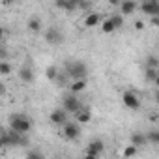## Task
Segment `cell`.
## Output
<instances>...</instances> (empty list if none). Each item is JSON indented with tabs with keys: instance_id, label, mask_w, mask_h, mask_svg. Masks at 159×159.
<instances>
[{
	"instance_id": "6da1fadb",
	"label": "cell",
	"mask_w": 159,
	"mask_h": 159,
	"mask_svg": "<svg viewBox=\"0 0 159 159\" xmlns=\"http://www.w3.org/2000/svg\"><path fill=\"white\" fill-rule=\"evenodd\" d=\"M32 129V120L30 116L23 114V112H15L10 116V131L17 133V135H26Z\"/></svg>"
},
{
	"instance_id": "7a4b0ae2",
	"label": "cell",
	"mask_w": 159,
	"mask_h": 159,
	"mask_svg": "<svg viewBox=\"0 0 159 159\" xmlns=\"http://www.w3.org/2000/svg\"><path fill=\"white\" fill-rule=\"evenodd\" d=\"M88 75V66L84 62H79V60H71L66 62V77L71 79V81H83Z\"/></svg>"
},
{
	"instance_id": "3957f363",
	"label": "cell",
	"mask_w": 159,
	"mask_h": 159,
	"mask_svg": "<svg viewBox=\"0 0 159 159\" xmlns=\"http://www.w3.org/2000/svg\"><path fill=\"white\" fill-rule=\"evenodd\" d=\"M0 140L4 142V148H13V146H28L26 135H17L13 131H0Z\"/></svg>"
},
{
	"instance_id": "277c9868",
	"label": "cell",
	"mask_w": 159,
	"mask_h": 159,
	"mask_svg": "<svg viewBox=\"0 0 159 159\" xmlns=\"http://www.w3.org/2000/svg\"><path fill=\"white\" fill-rule=\"evenodd\" d=\"M62 105H64L62 109H64L66 112H75V114H77L79 111L83 109V103L79 101V99H77L73 94H66V96H64V101H62Z\"/></svg>"
},
{
	"instance_id": "5b68a950",
	"label": "cell",
	"mask_w": 159,
	"mask_h": 159,
	"mask_svg": "<svg viewBox=\"0 0 159 159\" xmlns=\"http://www.w3.org/2000/svg\"><path fill=\"white\" fill-rule=\"evenodd\" d=\"M62 133H64V139H67V140H77L79 137H81V127H79L77 122H66Z\"/></svg>"
},
{
	"instance_id": "8992f818",
	"label": "cell",
	"mask_w": 159,
	"mask_h": 159,
	"mask_svg": "<svg viewBox=\"0 0 159 159\" xmlns=\"http://www.w3.org/2000/svg\"><path fill=\"white\" fill-rule=\"evenodd\" d=\"M45 41H47L49 45H60V43L64 41V34H62V30L56 28V26L47 28V30H45Z\"/></svg>"
},
{
	"instance_id": "52a82bcc",
	"label": "cell",
	"mask_w": 159,
	"mask_h": 159,
	"mask_svg": "<svg viewBox=\"0 0 159 159\" xmlns=\"http://www.w3.org/2000/svg\"><path fill=\"white\" fill-rule=\"evenodd\" d=\"M122 101H124V105H125L127 109H131V111H139V109H140V99L137 98V94H135L133 90H125V92L122 94Z\"/></svg>"
},
{
	"instance_id": "ba28073f",
	"label": "cell",
	"mask_w": 159,
	"mask_h": 159,
	"mask_svg": "<svg viewBox=\"0 0 159 159\" xmlns=\"http://www.w3.org/2000/svg\"><path fill=\"white\" fill-rule=\"evenodd\" d=\"M103 150H105V142H103V140H99V139H94V140H90V142H88V146H86L84 153H86V155H96V157H99Z\"/></svg>"
},
{
	"instance_id": "9c48e42d",
	"label": "cell",
	"mask_w": 159,
	"mask_h": 159,
	"mask_svg": "<svg viewBox=\"0 0 159 159\" xmlns=\"http://www.w3.org/2000/svg\"><path fill=\"white\" fill-rule=\"evenodd\" d=\"M140 10H142L144 15L157 17V15H159V2H157V0H148V2L140 4Z\"/></svg>"
},
{
	"instance_id": "30bf717a",
	"label": "cell",
	"mask_w": 159,
	"mask_h": 159,
	"mask_svg": "<svg viewBox=\"0 0 159 159\" xmlns=\"http://www.w3.org/2000/svg\"><path fill=\"white\" fill-rule=\"evenodd\" d=\"M49 120H51L54 125H64V124L67 122V112H66L64 109H54V111L51 112Z\"/></svg>"
},
{
	"instance_id": "8fae6325",
	"label": "cell",
	"mask_w": 159,
	"mask_h": 159,
	"mask_svg": "<svg viewBox=\"0 0 159 159\" xmlns=\"http://www.w3.org/2000/svg\"><path fill=\"white\" fill-rule=\"evenodd\" d=\"M86 86H88V81L86 79H83V81H73L71 84H69V94H79V92H84L86 90Z\"/></svg>"
},
{
	"instance_id": "7c38bea8",
	"label": "cell",
	"mask_w": 159,
	"mask_h": 159,
	"mask_svg": "<svg viewBox=\"0 0 159 159\" xmlns=\"http://www.w3.org/2000/svg\"><path fill=\"white\" fill-rule=\"evenodd\" d=\"M99 23H101V15L96 13V11H92V13H88V15L84 17V26H86V28H94V26H98Z\"/></svg>"
},
{
	"instance_id": "4fadbf2b",
	"label": "cell",
	"mask_w": 159,
	"mask_h": 159,
	"mask_svg": "<svg viewBox=\"0 0 159 159\" xmlns=\"http://www.w3.org/2000/svg\"><path fill=\"white\" fill-rule=\"evenodd\" d=\"M137 10V2H133V0H125V2L120 4V15H131L133 11Z\"/></svg>"
},
{
	"instance_id": "5bb4252c",
	"label": "cell",
	"mask_w": 159,
	"mask_h": 159,
	"mask_svg": "<svg viewBox=\"0 0 159 159\" xmlns=\"http://www.w3.org/2000/svg\"><path fill=\"white\" fill-rule=\"evenodd\" d=\"M19 79H21L23 83H26V84H28V83H32V81H34V71H32L28 66H23V67H21V71H19Z\"/></svg>"
},
{
	"instance_id": "9a60e30c",
	"label": "cell",
	"mask_w": 159,
	"mask_h": 159,
	"mask_svg": "<svg viewBox=\"0 0 159 159\" xmlns=\"http://www.w3.org/2000/svg\"><path fill=\"white\" fill-rule=\"evenodd\" d=\"M131 144H133L135 148L144 146V144H146V135H144V133H140V131H135V133L131 135Z\"/></svg>"
},
{
	"instance_id": "2e32d148",
	"label": "cell",
	"mask_w": 159,
	"mask_h": 159,
	"mask_svg": "<svg viewBox=\"0 0 159 159\" xmlns=\"http://www.w3.org/2000/svg\"><path fill=\"white\" fill-rule=\"evenodd\" d=\"M41 26H43V23H41V19L39 17H30V21H28V30L32 32V34H38L39 30H41Z\"/></svg>"
},
{
	"instance_id": "e0dca14e",
	"label": "cell",
	"mask_w": 159,
	"mask_h": 159,
	"mask_svg": "<svg viewBox=\"0 0 159 159\" xmlns=\"http://www.w3.org/2000/svg\"><path fill=\"white\" fill-rule=\"evenodd\" d=\"M77 120H79V124H88L92 120V112L88 109H81L77 112Z\"/></svg>"
},
{
	"instance_id": "ac0fdd59",
	"label": "cell",
	"mask_w": 159,
	"mask_h": 159,
	"mask_svg": "<svg viewBox=\"0 0 159 159\" xmlns=\"http://www.w3.org/2000/svg\"><path fill=\"white\" fill-rule=\"evenodd\" d=\"M157 73H159V69H150V67H146V69H144V79H146V81H150V83H157V81H159Z\"/></svg>"
},
{
	"instance_id": "d6986e66",
	"label": "cell",
	"mask_w": 159,
	"mask_h": 159,
	"mask_svg": "<svg viewBox=\"0 0 159 159\" xmlns=\"http://www.w3.org/2000/svg\"><path fill=\"white\" fill-rule=\"evenodd\" d=\"M56 8H60V10H66V11H73V10H77V2H67V0H58V2H56Z\"/></svg>"
},
{
	"instance_id": "ffe728a7",
	"label": "cell",
	"mask_w": 159,
	"mask_h": 159,
	"mask_svg": "<svg viewBox=\"0 0 159 159\" xmlns=\"http://www.w3.org/2000/svg\"><path fill=\"white\" fill-rule=\"evenodd\" d=\"M25 159H47V157H45V153L39 152V150H28L26 155H25Z\"/></svg>"
},
{
	"instance_id": "44dd1931",
	"label": "cell",
	"mask_w": 159,
	"mask_h": 159,
	"mask_svg": "<svg viewBox=\"0 0 159 159\" xmlns=\"http://www.w3.org/2000/svg\"><path fill=\"white\" fill-rule=\"evenodd\" d=\"M101 32H103V34H112V32H114V26H112L111 19H103V21H101Z\"/></svg>"
},
{
	"instance_id": "7402d4cb",
	"label": "cell",
	"mask_w": 159,
	"mask_h": 159,
	"mask_svg": "<svg viewBox=\"0 0 159 159\" xmlns=\"http://www.w3.org/2000/svg\"><path fill=\"white\" fill-rule=\"evenodd\" d=\"M146 67H150V69H159V60H157L155 54H150V56L146 58Z\"/></svg>"
},
{
	"instance_id": "603a6c76",
	"label": "cell",
	"mask_w": 159,
	"mask_h": 159,
	"mask_svg": "<svg viewBox=\"0 0 159 159\" xmlns=\"http://www.w3.org/2000/svg\"><path fill=\"white\" fill-rule=\"evenodd\" d=\"M146 142H152V144H159V131L152 129L146 133Z\"/></svg>"
},
{
	"instance_id": "cb8c5ba5",
	"label": "cell",
	"mask_w": 159,
	"mask_h": 159,
	"mask_svg": "<svg viewBox=\"0 0 159 159\" xmlns=\"http://www.w3.org/2000/svg\"><path fill=\"white\" fill-rule=\"evenodd\" d=\"M109 19H111V23H112L114 30H118V28L124 26V17H122V15H112V17H109Z\"/></svg>"
},
{
	"instance_id": "d4e9b609",
	"label": "cell",
	"mask_w": 159,
	"mask_h": 159,
	"mask_svg": "<svg viewBox=\"0 0 159 159\" xmlns=\"http://www.w3.org/2000/svg\"><path fill=\"white\" fill-rule=\"evenodd\" d=\"M0 75H4V77L11 75V64L10 62H0Z\"/></svg>"
},
{
	"instance_id": "484cf974",
	"label": "cell",
	"mask_w": 159,
	"mask_h": 159,
	"mask_svg": "<svg viewBox=\"0 0 159 159\" xmlns=\"http://www.w3.org/2000/svg\"><path fill=\"white\" fill-rule=\"evenodd\" d=\"M137 152H139V148H135L133 144H129V146H125V148H124V152H122V153H124V157H135V155H137Z\"/></svg>"
},
{
	"instance_id": "4316f807",
	"label": "cell",
	"mask_w": 159,
	"mask_h": 159,
	"mask_svg": "<svg viewBox=\"0 0 159 159\" xmlns=\"http://www.w3.org/2000/svg\"><path fill=\"white\" fill-rule=\"evenodd\" d=\"M45 73H47V79H49V81H56V79H58V69H56L54 66H49Z\"/></svg>"
},
{
	"instance_id": "83f0119b",
	"label": "cell",
	"mask_w": 159,
	"mask_h": 159,
	"mask_svg": "<svg viewBox=\"0 0 159 159\" xmlns=\"http://www.w3.org/2000/svg\"><path fill=\"white\" fill-rule=\"evenodd\" d=\"M8 58H10V51L4 45H0V62H8Z\"/></svg>"
},
{
	"instance_id": "f1b7e54d",
	"label": "cell",
	"mask_w": 159,
	"mask_h": 159,
	"mask_svg": "<svg viewBox=\"0 0 159 159\" xmlns=\"http://www.w3.org/2000/svg\"><path fill=\"white\" fill-rule=\"evenodd\" d=\"M90 2H77V8H81V10H90Z\"/></svg>"
},
{
	"instance_id": "f546056e",
	"label": "cell",
	"mask_w": 159,
	"mask_h": 159,
	"mask_svg": "<svg viewBox=\"0 0 159 159\" xmlns=\"http://www.w3.org/2000/svg\"><path fill=\"white\" fill-rule=\"evenodd\" d=\"M135 28H137V30H142V28H144V23H142V21H137V23H135Z\"/></svg>"
},
{
	"instance_id": "4dcf8cb0",
	"label": "cell",
	"mask_w": 159,
	"mask_h": 159,
	"mask_svg": "<svg viewBox=\"0 0 159 159\" xmlns=\"http://www.w3.org/2000/svg\"><path fill=\"white\" fill-rule=\"evenodd\" d=\"M4 36H6V30H4V26H0V41L4 39Z\"/></svg>"
},
{
	"instance_id": "1f68e13d",
	"label": "cell",
	"mask_w": 159,
	"mask_h": 159,
	"mask_svg": "<svg viewBox=\"0 0 159 159\" xmlns=\"http://www.w3.org/2000/svg\"><path fill=\"white\" fill-rule=\"evenodd\" d=\"M152 25L157 26V25H159V17H152Z\"/></svg>"
},
{
	"instance_id": "d6a6232c",
	"label": "cell",
	"mask_w": 159,
	"mask_h": 159,
	"mask_svg": "<svg viewBox=\"0 0 159 159\" xmlns=\"http://www.w3.org/2000/svg\"><path fill=\"white\" fill-rule=\"evenodd\" d=\"M83 159H99V157H96V155H86V153H84V157H83Z\"/></svg>"
},
{
	"instance_id": "836d02e7",
	"label": "cell",
	"mask_w": 159,
	"mask_h": 159,
	"mask_svg": "<svg viewBox=\"0 0 159 159\" xmlns=\"http://www.w3.org/2000/svg\"><path fill=\"white\" fill-rule=\"evenodd\" d=\"M2 150H4V142H2V140H0V152H2Z\"/></svg>"
},
{
	"instance_id": "e575fe53",
	"label": "cell",
	"mask_w": 159,
	"mask_h": 159,
	"mask_svg": "<svg viewBox=\"0 0 159 159\" xmlns=\"http://www.w3.org/2000/svg\"><path fill=\"white\" fill-rule=\"evenodd\" d=\"M0 94H4V84H0Z\"/></svg>"
}]
</instances>
